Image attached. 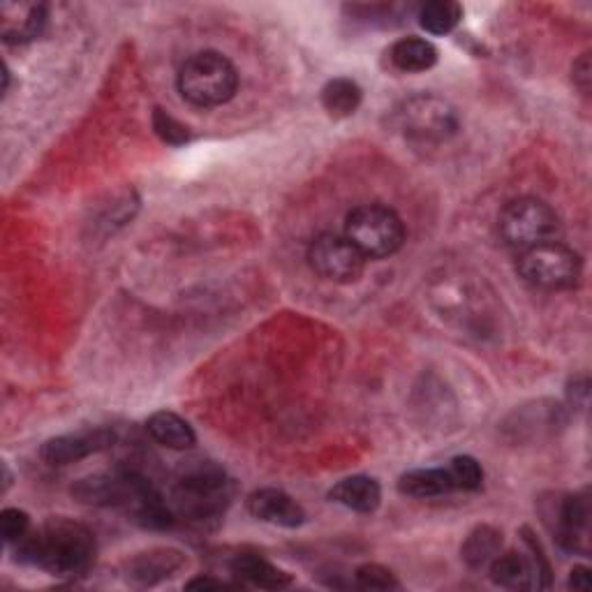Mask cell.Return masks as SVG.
<instances>
[{
  "instance_id": "cell-1",
  "label": "cell",
  "mask_w": 592,
  "mask_h": 592,
  "mask_svg": "<svg viewBox=\"0 0 592 592\" xmlns=\"http://www.w3.org/2000/svg\"><path fill=\"white\" fill-rule=\"evenodd\" d=\"M14 555L51 576H81L96 562V535L83 523L49 519L14 544Z\"/></svg>"
},
{
  "instance_id": "cell-2",
  "label": "cell",
  "mask_w": 592,
  "mask_h": 592,
  "mask_svg": "<svg viewBox=\"0 0 592 592\" xmlns=\"http://www.w3.org/2000/svg\"><path fill=\"white\" fill-rule=\"evenodd\" d=\"M179 93L195 107L227 105L239 91V72L220 51H197L179 70Z\"/></svg>"
},
{
  "instance_id": "cell-3",
  "label": "cell",
  "mask_w": 592,
  "mask_h": 592,
  "mask_svg": "<svg viewBox=\"0 0 592 592\" xmlns=\"http://www.w3.org/2000/svg\"><path fill=\"white\" fill-rule=\"evenodd\" d=\"M227 475L225 470L211 461H193L181 470L176 480L171 510L190 521H209L218 516L227 500Z\"/></svg>"
},
{
  "instance_id": "cell-4",
  "label": "cell",
  "mask_w": 592,
  "mask_h": 592,
  "mask_svg": "<svg viewBox=\"0 0 592 592\" xmlns=\"http://www.w3.org/2000/svg\"><path fill=\"white\" fill-rule=\"evenodd\" d=\"M345 236L366 259H384L403 248L405 225L389 206L362 204L347 214Z\"/></svg>"
},
{
  "instance_id": "cell-5",
  "label": "cell",
  "mask_w": 592,
  "mask_h": 592,
  "mask_svg": "<svg viewBox=\"0 0 592 592\" xmlns=\"http://www.w3.org/2000/svg\"><path fill=\"white\" fill-rule=\"evenodd\" d=\"M500 236L510 248L523 253L532 246L553 241L560 229L558 214L537 197H519L497 218Z\"/></svg>"
},
{
  "instance_id": "cell-6",
  "label": "cell",
  "mask_w": 592,
  "mask_h": 592,
  "mask_svg": "<svg viewBox=\"0 0 592 592\" xmlns=\"http://www.w3.org/2000/svg\"><path fill=\"white\" fill-rule=\"evenodd\" d=\"M519 276L542 289H570L581 280L583 262L576 250L560 241H546L519 253Z\"/></svg>"
},
{
  "instance_id": "cell-7",
  "label": "cell",
  "mask_w": 592,
  "mask_h": 592,
  "mask_svg": "<svg viewBox=\"0 0 592 592\" xmlns=\"http://www.w3.org/2000/svg\"><path fill=\"white\" fill-rule=\"evenodd\" d=\"M398 128L407 139L422 144L450 141L458 132V111L437 96L420 93L407 98L396 111Z\"/></svg>"
},
{
  "instance_id": "cell-8",
  "label": "cell",
  "mask_w": 592,
  "mask_h": 592,
  "mask_svg": "<svg viewBox=\"0 0 592 592\" xmlns=\"http://www.w3.org/2000/svg\"><path fill=\"white\" fill-rule=\"evenodd\" d=\"M364 253L354 246L345 234H319L308 248L310 269L322 278L336 285L357 283L366 269Z\"/></svg>"
},
{
  "instance_id": "cell-9",
  "label": "cell",
  "mask_w": 592,
  "mask_h": 592,
  "mask_svg": "<svg viewBox=\"0 0 592 592\" xmlns=\"http://www.w3.org/2000/svg\"><path fill=\"white\" fill-rule=\"evenodd\" d=\"M116 435L111 428H88L79 433H68L51 437L42 444L40 456L51 467H66L79 463L88 456L109 450Z\"/></svg>"
},
{
  "instance_id": "cell-10",
  "label": "cell",
  "mask_w": 592,
  "mask_h": 592,
  "mask_svg": "<svg viewBox=\"0 0 592 592\" xmlns=\"http://www.w3.org/2000/svg\"><path fill=\"white\" fill-rule=\"evenodd\" d=\"M248 512L264 523L280 527H299L306 523V510L280 489H257L248 495Z\"/></svg>"
},
{
  "instance_id": "cell-11",
  "label": "cell",
  "mask_w": 592,
  "mask_h": 592,
  "mask_svg": "<svg viewBox=\"0 0 592 592\" xmlns=\"http://www.w3.org/2000/svg\"><path fill=\"white\" fill-rule=\"evenodd\" d=\"M186 555L176 549H151L126 562V574L139 585H156L186 568Z\"/></svg>"
},
{
  "instance_id": "cell-12",
  "label": "cell",
  "mask_w": 592,
  "mask_h": 592,
  "mask_svg": "<svg viewBox=\"0 0 592 592\" xmlns=\"http://www.w3.org/2000/svg\"><path fill=\"white\" fill-rule=\"evenodd\" d=\"M47 8L33 3H6L0 8V36L8 45H23L42 36Z\"/></svg>"
},
{
  "instance_id": "cell-13",
  "label": "cell",
  "mask_w": 592,
  "mask_h": 592,
  "mask_svg": "<svg viewBox=\"0 0 592 592\" xmlns=\"http://www.w3.org/2000/svg\"><path fill=\"white\" fill-rule=\"evenodd\" d=\"M555 537L568 551H588L590 542V502L585 495H570L558 510Z\"/></svg>"
},
{
  "instance_id": "cell-14",
  "label": "cell",
  "mask_w": 592,
  "mask_h": 592,
  "mask_svg": "<svg viewBox=\"0 0 592 592\" xmlns=\"http://www.w3.org/2000/svg\"><path fill=\"white\" fill-rule=\"evenodd\" d=\"M491 579L495 585L507 588V590H530V588H540L537 570L532 558L519 551H507V553H497L493 562L489 565Z\"/></svg>"
},
{
  "instance_id": "cell-15",
  "label": "cell",
  "mask_w": 592,
  "mask_h": 592,
  "mask_svg": "<svg viewBox=\"0 0 592 592\" xmlns=\"http://www.w3.org/2000/svg\"><path fill=\"white\" fill-rule=\"evenodd\" d=\"M329 500L357 514H373L382 502V489L377 480L366 475H352L341 480L332 491Z\"/></svg>"
},
{
  "instance_id": "cell-16",
  "label": "cell",
  "mask_w": 592,
  "mask_h": 592,
  "mask_svg": "<svg viewBox=\"0 0 592 592\" xmlns=\"http://www.w3.org/2000/svg\"><path fill=\"white\" fill-rule=\"evenodd\" d=\"M231 574L246 585L264 590H280L292 585V574L283 572L280 568L274 565V562L255 553L236 555V560L231 562Z\"/></svg>"
},
{
  "instance_id": "cell-17",
  "label": "cell",
  "mask_w": 592,
  "mask_h": 592,
  "mask_svg": "<svg viewBox=\"0 0 592 592\" xmlns=\"http://www.w3.org/2000/svg\"><path fill=\"white\" fill-rule=\"evenodd\" d=\"M146 431L158 444L174 452H186L195 447V442H197L193 426L176 412H167V410L151 414L146 422Z\"/></svg>"
},
{
  "instance_id": "cell-18",
  "label": "cell",
  "mask_w": 592,
  "mask_h": 592,
  "mask_svg": "<svg viewBox=\"0 0 592 592\" xmlns=\"http://www.w3.org/2000/svg\"><path fill=\"white\" fill-rule=\"evenodd\" d=\"M398 491L407 497L428 500L442 497L454 491L447 467H428V470H410L398 480Z\"/></svg>"
},
{
  "instance_id": "cell-19",
  "label": "cell",
  "mask_w": 592,
  "mask_h": 592,
  "mask_svg": "<svg viewBox=\"0 0 592 592\" xmlns=\"http://www.w3.org/2000/svg\"><path fill=\"white\" fill-rule=\"evenodd\" d=\"M389 61L401 72H426L437 63V47L431 40L410 36L394 42Z\"/></svg>"
},
{
  "instance_id": "cell-20",
  "label": "cell",
  "mask_w": 592,
  "mask_h": 592,
  "mask_svg": "<svg viewBox=\"0 0 592 592\" xmlns=\"http://www.w3.org/2000/svg\"><path fill=\"white\" fill-rule=\"evenodd\" d=\"M322 107L332 118H349L362 107L364 91L362 86L349 77H336L322 88Z\"/></svg>"
},
{
  "instance_id": "cell-21",
  "label": "cell",
  "mask_w": 592,
  "mask_h": 592,
  "mask_svg": "<svg viewBox=\"0 0 592 592\" xmlns=\"http://www.w3.org/2000/svg\"><path fill=\"white\" fill-rule=\"evenodd\" d=\"M502 549V532L491 525H477L461 546L465 565L472 570L489 568Z\"/></svg>"
},
{
  "instance_id": "cell-22",
  "label": "cell",
  "mask_w": 592,
  "mask_h": 592,
  "mask_svg": "<svg viewBox=\"0 0 592 592\" xmlns=\"http://www.w3.org/2000/svg\"><path fill=\"white\" fill-rule=\"evenodd\" d=\"M463 19V8L456 0H428L420 8V26L431 36H450Z\"/></svg>"
},
{
  "instance_id": "cell-23",
  "label": "cell",
  "mask_w": 592,
  "mask_h": 592,
  "mask_svg": "<svg viewBox=\"0 0 592 592\" xmlns=\"http://www.w3.org/2000/svg\"><path fill=\"white\" fill-rule=\"evenodd\" d=\"M447 472H450V477H452L454 491L475 493L484 484V467H482V463L477 458H472V456L452 458V463L447 465Z\"/></svg>"
},
{
  "instance_id": "cell-24",
  "label": "cell",
  "mask_w": 592,
  "mask_h": 592,
  "mask_svg": "<svg viewBox=\"0 0 592 592\" xmlns=\"http://www.w3.org/2000/svg\"><path fill=\"white\" fill-rule=\"evenodd\" d=\"M354 585L364 588V590H398L401 581L396 574L382 565H362L357 572H354Z\"/></svg>"
},
{
  "instance_id": "cell-25",
  "label": "cell",
  "mask_w": 592,
  "mask_h": 592,
  "mask_svg": "<svg viewBox=\"0 0 592 592\" xmlns=\"http://www.w3.org/2000/svg\"><path fill=\"white\" fill-rule=\"evenodd\" d=\"M154 130L169 146H184L190 141V128L162 109L154 111Z\"/></svg>"
},
{
  "instance_id": "cell-26",
  "label": "cell",
  "mask_w": 592,
  "mask_h": 592,
  "mask_svg": "<svg viewBox=\"0 0 592 592\" xmlns=\"http://www.w3.org/2000/svg\"><path fill=\"white\" fill-rule=\"evenodd\" d=\"M0 532H3L6 544L14 546L28 535V532H31V516H28L23 510L10 507L0 514Z\"/></svg>"
},
{
  "instance_id": "cell-27",
  "label": "cell",
  "mask_w": 592,
  "mask_h": 592,
  "mask_svg": "<svg viewBox=\"0 0 592 592\" xmlns=\"http://www.w3.org/2000/svg\"><path fill=\"white\" fill-rule=\"evenodd\" d=\"M590 53H583L581 58H579V61L574 63V83L581 88V93H585L588 96V91H590V81H592V77H590Z\"/></svg>"
},
{
  "instance_id": "cell-28",
  "label": "cell",
  "mask_w": 592,
  "mask_h": 592,
  "mask_svg": "<svg viewBox=\"0 0 592 592\" xmlns=\"http://www.w3.org/2000/svg\"><path fill=\"white\" fill-rule=\"evenodd\" d=\"M570 588H574V590H588L590 588V570L583 568V565L574 568L572 574H570Z\"/></svg>"
},
{
  "instance_id": "cell-29",
  "label": "cell",
  "mask_w": 592,
  "mask_h": 592,
  "mask_svg": "<svg viewBox=\"0 0 592 592\" xmlns=\"http://www.w3.org/2000/svg\"><path fill=\"white\" fill-rule=\"evenodd\" d=\"M225 585L227 583H223L218 579H209V576H197V579H193V581L186 583L188 590H195V588H225Z\"/></svg>"
}]
</instances>
